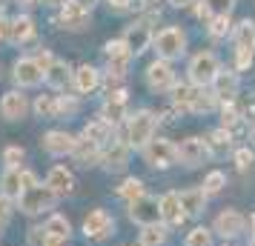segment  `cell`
<instances>
[{
    "label": "cell",
    "instance_id": "cell-45",
    "mask_svg": "<svg viewBox=\"0 0 255 246\" xmlns=\"http://www.w3.org/2000/svg\"><path fill=\"white\" fill-rule=\"evenodd\" d=\"M69 241H63V238H52V235H46L43 232V244L40 246H66Z\"/></svg>",
    "mask_w": 255,
    "mask_h": 246
},
{
    "label": "cell",
    "instance_id": "cell-27",
    "mask_svg": "<svg viewBox=\"0 0 255 246\" xmlns=\"http://www.w3.org/2000/svg\"><path fill=\"white\" fill-rule=\"evenodd\" d=\"M235 0H201L198 3V17L204 20H215V17H230Z\"/></svg>",
    "mask_w": 255,
    "mask_h": 246
},
{
    "label": "cell",
    "instance_id": "cell-41",
    "mask_svg": "<svg viewBox=\"0 0 255 246\" xmlns=\"http://www.w3.org/2000/svg\"><path fill=\"white\" fill-rule=\"evenodd\" d=\"M255 164V155L250 152V149H238L235 152V166H238V172H250Z\"/></svg>",
    "mask_w": 255,
    "mask_h": 246
},
{
    "label": "cell",
    "instance_id": "cell-30",
    "mask_svg": "<svg viewBox=\"0 0 255 246\" xmlns=\"http://www.w3.org/2000/svg\"><path fill=\"white\" fill-rule=\"evenodd\" d=\"M207 198L209 195L204 189H186V192H181V206L186 215H201L207 209Z\"/></svg>",
    "mask_w": 255,
    "mask_h": 246
},
{
    "label": "cell",
    "instance_id": "cell-46",
    "mask_svg": "<svg viewBox=\"0 0 255 246\" xmlns=\"http://www.w3.org/2000/svg\"><path fill=\"white\" fill-rule=\"evenodd\" d=\"M72 3H75V6H81V9H89V12H92L98 0H72Z\"/></svg>",
    "mask_w": 255,
    "mask_h": 246
},
{
    "label": "cell",
    "instance_id": "cell-9",
    "mask_svg": "<svg viewBox=\"0 0 255 246\" xmlns=\"http://www.w3.org/2000/svg\"><path fill=\"white\" fill-rule=\"evenodd\" d=\"M129 218L138 226H155V223H161V200L143 195L140 200L129 203Z\"/></svg>",
    "mask_w": 255,
    "mask_h": 246
},
{
    "label": "cell",
    "instance_id": "cell-52",
    "mask_svg": "<svg viewBox=\"0 0 255 246\" xmlns=\"http://www.w3.org/2000/svg\"><path fill=\"white\" fill-rule=\"evenodd\" d=\"M253 246H255V241H253Z\"/></svg>",
    "mask_w": 255,
    "mask_h": 246
},
{
    "label": "cell",
    "instance_id": "cell-38",
    "mask_svg": "<svg viewBox=\"0 0 255 246\" xmlns=\"http://www.w3.org/2000/svg\"><path fill=\"white\" fill-rule=\"evenodd\" d=\"M23 158H26L23 146H6L3 149V166L6 169H17V166L23 164Z\"/></svg>",
    "mask_w": 255,
    "mask_h": 246
},
{
    "label": "cell",
    "instance_id": "cell-26",
    "mask_svg": "<svg viewBox=\"0 0 255 246\" xmlns=\"http://www.w3.org/2000/svg\"><path fill=\"white\" fill-rule=\"evenodd\" d=\"M72 75H75V72L69 69V63H63V60H52V66H49L46 69V81L43 83H49V86H52V89H66V86H69L72 83Z\"/></svg>",
    "mask_w": 255,
    "mask_h": 246
},
{
    "label": "cell",
    "instance_id": "cell-42",
    "mask_svg": "<svg viewBox=\"0 0 255 246\" xmlns=\"http://www.w3.org/2000/svg\"><path fill=\"white\" fill-rule=\"evenodd\" d=\"M12 212H14V203L9 198H3V195H0V232L9 226V221H12Z\"/></svg>",
    "mask_w": 255,
    "mask_h": 246
},
{
    "label": "cell",
    "instance_id": "cell-16",
    "mask_svg": "<svg viewBox=\"0 0 255 246\" xmlns=\"http://www.w3.org/2000/svg\"><path fill=\"white\" fill-rule=\"evenodd\" d=\"M124 40H127V46L132 49V55L146 52V46L155 40V35H152V29H149V20H138V23H132L127 32H124Z\"/></svg>",
    "mask_w": 255,
    "mask_h": 246
},
{
    "label": "cell",
    "instance_id": "cell-17",
    "mask_svg": "<svg viewBox=\"0 0 255 246\" xmlns=\"http://www.w3.org/2000/svg\"><path fill=\"white\" fill-rule=\"evenodd\" d=\"M244 226H247V221H244L241 212H235V209H224L215 218V232L221 238H238L244 232Z\"/></svg>",
    "mask_w": 255,
    "mask_h": 246
},
{
    "label": "cell",
    "instance_id": "cell-31",
    "mask_svg": "<svg viewBox=\"0 0 255 246\" xmlns=\"http://www.w3.org/2000/svg\"><path fill=\"white\" fill-rule=\"evenodd\" d=\"M43 232L52 235V238H63V241H69L72 238V226H69V221H66L63 215L52 212V215L46 218V223H43Z\"/></svg>",
    "mask_w": 255,
    "mask_h": 246
},
{
    "label": "cell",
    "instance_id": "cell-21",
    "mask_svg": "<svg viewBox=\"0 0 255 246\" xmlns=\"http://www.w3.org/2000/svg\"><path fill=\"white\" fill-rule=\"evenodd\" d=\"M112 132H115V126H112L109 120L92 117V120L83 126V138H89V141L98 143V146H109V143H112Z\"/></svg>",
    "mask_w": 255,
    "mask_h": 246
},
{
    "label": "cell",
    "instance_id": "cell-29",
    "mask_svg": "<svg viewBox=\"0 0 255 246\" xmlns=\"http://www.w3.org/2000/svg\"><path fill=\"white\" fill-rule=\"evenodd\" d=\"M235 52H255V23L253 20H241L235 26Z\"/></svg>",
    "mask_w": 255,
    "mask_h": 246
},
{
    "label": "cell",
    "instance_id": "cell-49",
    "mask_svg": "<svg viewBox=\"0 0 255 246\" xmlns=\"http://www.w3.org/2000/svg\"><path fill=\"white\" fill-rule=\"evenodd\" d=\"M250 238H253V241H255V215H253V218H250Z\"/></svg>",
    "mask_w": 255,
    "mask_h": 246
},
{
    "label": "cell",
    "instance_id": "cell-1",
    "mask_svg": "<svg viewBox=\"0 0 255 246\" xmlns=\"http://www.w3.org/2000/svg\"><path fill=\"white\" fill-rule=\"evenodd\" d=\"M155 126H158V120L152 115L149 109H140L135 115H129L127 120V143L132 149H143L146 143L155 138Z\"/></svg>",
    "mask_w": 255,
    "mask_h": 246
},
{
    "label": "cell",
    "instance_id": "cell-33",
    "mask_svg": "<svg viewBox=\"0 0 255 246\" xmlns=\"http://www.w3.org/2000/svg\"><path fill=\"white\" fill-rule=\"evenodd\" d=\"M118 195L127 200V203H135V200H140L146 192H143V180H138V177H127L124 183H121V189H118Z\"/></svg>",
    "mask_w": 255,
    "mask_h": 246
},
{
    "label": "cell",
    "instance_id": "cell-35",
    "mask_svg": "<svg viewBox=\"0 0 255 246\" xmlns=\"http://www.w3.org/2000/svg\"><path fill=\"white\" fill-rule=\"evenodd\" d=\"M230 143H232V138H230V132L224 129V126L207 135V146H209V152H224V149H230Z\"/></svg>",
    "mask_w": 255,
    "mask_h": 246
},
{
    "label": "cell",
    "instance_id": "cell-36",
    "mask_svg": "<svg viewBox=\"0 0 255 246\" xmlns=\"http://www.w3.org/2000/svg\"><path fill=\"white\" fill-rule=\"evenodd\" d=\"M184 246H212V232H209L207 226H195L192 232L186 235Z\"/></svg>",
    "mask_w": 255,
    "mask_h": 246
},
{
    "label": "cell",
    "instance_id": "cell-23",
    "mask_svg": "<svg viewBox=\"0 0 255 246\" xmlns=\"http://www.w3.org/2000/svg\"><path fill=\"white\" fill-rule=\"evenodd\" d=\"M72 158L78 161L81 166H95L101 158H104V146H98V143H92L89 138H78V143H75V152H72Z\"/></svg>",
    "mask_w": 255,
    "mask_h": 246
},
{
    "label": "cell",
    "instance_id": "cell-44",
    "mask_svg": "<svg viewBox=\"0 0 255 246\" xmlns=\"http://www.w3.org/2000/svg\"><path fill=\"white\" fill-rule=\"evenodd\" d=\"M9 29H12V20H6V17L0 14V43L9 40Z\"/></svg>",
    "mask_w": 255,
    "mask_h": 246
},
{
    "label": "cell",
    "instance_id": "cell-39",
    "mask_svg": "<svg viewBox=\"0 0 255 246\" xmlns=\"http://www.w3.org/2000/svg\"><path fill=\"white\" fill-rule=\"evenodd\" d=\"M104 55H106V60H112V58L132 55V49L127 46V40H124V37H115V40H109V43L104 46Z\"/></svg>",
    "mask_w": 255,
    "mask_h": 246
},
{
    "label": "cell",
    "instance_id": "cell-7",
    "mask_svg": "<svg viewBox=\"0 0 255 246\" xmlns=\"http://www.w3.org/2000/svg\"><path fill=\"white\" fill-rule=\"evenodd\" d=\"M12 78L14 83L20 86V89H35V86H40V83L46 81V75H43V69L37 66L35 58H17L12 66Z\"/></svg>",
    "mask_w": 255,
    "mask_h": 246
},
{
    "label": "cell",
    "instance_id": "cell-50",
    "mask_svg": "<svg viewBox=\"0 0 255 246\" xmlns=\"http://www.w3.org/2000/svg\"><path fill=\"white\" fill-rule=\"evenodd\" d=\"M253 138H255V126H253Z\"/></svg>",
    "mask_w": 255,
    "mask_h": 246
},
{
    "label": "cell",
    "instance_id": "cell-6",
    "mask_svg": "<svg viewBox=\"0 0 255 246\" xmlns=\"http://www.w3.org/2000/svg\"><path fill=\"white\" fill-rule=\"evenodd\" d=\"M115 232V221L106 209H92L86 218H83V235L95 241V244H104L109 235Z\"/></svg>",
    "mask_w": 255,
    "mask_h": 246
},
{
    "label": "cell",
    "instance_id": "cell-22",
    "mask_svg": "<svg viewBox=\"0 0 255 246\" xmlns=\"http://www.w3.org/2000/svg\"><path fill=\"white\" fill-rule=\"evenodd\" d=\"M186 212L181 206V195L178 192H166L161 198V221H166L169 226H178V223H184Z\"/></svg>",
    "mask_w": 255,
    "mask_h": 246
},
{
    "label": "cell",
    "instance_id": "cell-2",
    "mask_svg": "<svg viewBox=\"0 0 255 246\" xmlns=\"http://www.w3.org/2000/svg\"><path fill=\"white\" fill-rule=\"evenodd\" d=\"M55 203H58V195H55L46 183H37V186L26 189L23 195L14 200V206L23 212V215H40V212H49V209H55Z\"/></svg>",
    "mask_w": 255,
    "mask_h": 246
},
{
    "label": "cell",
    "instance_id": "cell-47",
    "mask_svg": "<svg viewBox=\"0 0 255 246\" xmlns=\"http://www.w3.org/2000/svg\"><path fill=\"white\" fill-rule=\"evenodd\" d=\"M14 3H17L20 9H35V6L40 3V0H14Z\"/></svg>",
    "mask_w": 255,
    "mask_h": 246
},
{
    "label": "cell",
    "instance_id": "cell-25",
    "mask_svg": "<svg viewBox=\"0 0 255 246\" xmlns=\"http://www.w3.org/2000/svg\"><path fill=\"white\" fill-rule=\"evenodd\" d=\"M201 86H186V83H178L175 86V94H172V100H175V109H181V112H195V103H198V97H201Z\"/></svg>",
    "mask_w": 255,
    "mask_h": 246
},
{
    "label": "cell",
    "instance_id": "cell-4",
    "mask_svg": "<svg viewBox=\"0 0 255 246\" xmlns=\"http://www.w3.org/2000/svg\"><path fill=\"white\" fill-rule=\"evenodd\" d=\"M155 52H158V58L161 60H172V58H181L186 49V35L178 29V26H166L161 29L158 35H155Z\"/></svg>",
    "mask_w": 255,
    "mask_h": 246
},
{
    "label": "cell",
    "instance_id": "cell-8",
    "mask_svg": "<svg viewBox=\"0 0 255 246\" xmlns=\"http://www.w3.org/2000/svg\"><path fill=\"white\" fill-rule=\"evenodd\" d=\"M29 109H32V103H29V97H26L20 89H12V92H6L0 97V117L9 120V123L23 120V117L29 115Z\"/></svg>",
    "mask_w": 255,
    "mask_h": 246
},
{
    "label": "cell",
    "instance_id": "cell-11",
    "mask_svg": "<svg viewBox=\"0 0 255 246\" xmlns=\"http://www.w3.org/2000/svg\"><path fill=\"white\" fill-rule=\"evenodd\" d=\"M146 86L152 92H169L175 89V72L169 66V60H152L146 66Z\"/></svg>",
    "mask_w": 255,
    "mask_h": 246
},
{
    "label": "cell",
    "instance_id": "cell-5",
    "mask_svg": "<svg viewBox=\"0 0 255 246\" xmlns=\"http://www.w3.org/2000/svg\"><path fill=\"white\" fill-rule=\"evenodd\" d=\"M143 161L152 166V169H169V166L178 161V146H175L172 141H166V138H152L143 149Z\"/></svg>",
    "mask_w": 255,
    "mask_h": 246
},
{
    "label": "cell",
    "instance_id": "cell-51",
    "mask_svg": "<svg viewBox=\"0 0 255 246\" xmlns=\"http://www.w3.org/2000/svg\"><path fill=\"white\" fill-rule=\"evenodd\" d=\"M0 12H3V3H0Z\"/></svg>",
    "mask_w": 255,
    "mask_h": 246
},
{
    "label": "cell",
    "instance_id": "cell-34",
    "mask_svg": "<svg viewBox=\"0 0 255 246\" xmlns=\"http://www.w3.org/2000/svg\"><path fill=\"white\" fill-rule=\"evenodd\" d=\"M166 241V226L155 223V226H143L140 232V246H163Z\"/></svg>",
    "mask_w": 255,
    "mask_h": 246
},
{
    "label": "cell",
    "instance_id": "cell-19",
    "mask_svg": "<svg viewBox=\"0 0 255 246\" xmlns=\"http://www.w3.org/2000/svg\"><path fill=\"white\" fill-rule=\"evenodd\" d=\"M72 86L78 89V94H92L101 86V72L95 69V66H89V63H83L72 75Z\"/></svg>",
    "mask_w": 255,
    "mask_h": 246
},
{
    "label": "cell",
    "instance_id": "cell-15",
    "mask_svg": "<svg viewBox=\"0 0 255 246\" xmlns=\"http://www.w3.org/2000/svg\"><path fill=\"white\" fill-rule=\"evenodd\" d=\"M43 183H46L58 198H69L72 192H75V175H72V169H66V166H52Z\"/></svg>",
    "mask_w": 255,
    "mask_h": 246
},
{
    "label": "cell",
    "instance_id": "cell-37",
    "mask_svg": "<svg viewBox=\"0 0 255 246\" xmlns=\"http://www.w3.org/2000/svg\"><path fill=\"white\" fill-rule=\"evenodd\" d=\"M227 186V175H224V172H218V169H215V172H209L207 177H204V192H207V195H218L221 189Z\"/></svg>",
    "mask_w": 255,
    "mask_h": 246
},
{
    "label": "cell",
    "instance_id": "cell-40",
    "mask_svg": "<svg viewBox=\"0 0 255 246\" xmlns=\"http://www.w3.org/2000/svg\"><path fill=\"white\" fill-rule=\"evenodd\" d=\"M78 115V100L72 94H58V117H72Z\"/></svg>",
    "mask_w": 255,
    "mask_h": 246
},
{
    "label": "cell",
    "instance_id": "cell-12",
    "mask_svg": "<svg viewBox=\"0 0 255 246\" xmlns=\"http://www.w3.org/2000/svg\"><path fill=\"white\" fill-rule=\"evenodd\" d=\"M89 20H92V12H89V9H81V6H75L72 0L60 6L58 17H55V23H58L60 29H66V32H83V29L89 26Z\"/></svg>",
    "mask_w": 255,
    "mask_h": 246
},
{
    "label": "cell",
    "instance_id": "cell-18",
    "mask_svg": "<svg viewBox=\"0 0 255 246\" xmlns=\"http://www.w3.org/2000/svg\"><path fill=\"white\" fill-rule=\"evenodd\" d=\"M23 192H26L23 166H17V169H3V175H0V195L9 198V200H17Z\"/></svg>",
    "mask_w": 255,
    "mask_h": 246
},
{
    "label": "cell",
    "instance_id": "cell-10",
    "mask_svg": "<svg viewBox=\"0 0 255 246\" xmlns=\"http://www.w3.org/2000/svg\"><path fill=\"white\" fill-rule=\"evenodd\" d=\"M75 143H78V138L69 135L66 129H52V132H46V135L40 138L43 152L52 155V158H66V155H72L75 152Z\"/></svg>",
    "mask_w": 255,
    "mask_h": 246
},
{
    "label": "cell",
    "instance_id": "cell-43",
    "mask_svg": "<svg viewBox=\"0 0 255 246\" xmlns=\"http://www.w3.org/2000/svg\"><path fill=\"white\" fill-rule=\"evenodd\" d=\"M230 32V17H215V20H209V35L212 37H224Z\"/></svg>",
    "mask_w": 255,
    "mask_h": 246
},
{
    "label": "cell",
    "instance_id": "cell-3",
    "mask_svg": "<svg viewBox=\"0 0 255 246\" xmlns=\"http://www.w3.org/2000/svg\"><path fill=\"white\" fill-rule=\"evenodd\" d=\"M218 75H221V63L212 52H198L195 58L189 60V81L195 86H201V89L209 86V83H215Z\"/></svg>",
    "mask_w": 255,
    "mask_h": 246
},
{
    "label": "cell",
    "instance_id": "cell-24",
    "mask_svg": "<svg viewBox=\"0 0 255 246\" xmlns=\"http://www.w3.org/2000/svg\"><path fill=\"white\" fill-rule=\"evenodd\" d=\"M101 117L109 120L112 126L129 120V115H127V94H121V97H106L104 106H101Z\"/></svg>",
    "mask_w": 255,
    "mask_h": 246
},
{
    "label": "cell",
    "instance_id": "cell-28",
    "mask_svg": "<svg viewBox=\"0 0 255 246\" xmlns=\"http://www.w3.org/2000/svg\"><path fill=\"white\" fill-rule=\"evenodd\" d=\"M212 86H215V97H218V100L232 103V100H235V92H238V75H232V72H221Z\"/></svg>",
    "mask_w": 255,
    "mask_h": 246
},
{
    "label": "cell",
    "instance_id": "cell-48",
    "mask_svg": "<svg viewBox=\"0 0 255 246\" xmlns=\"http://www.w3.org/2000/svg\"><path fill=\"white\" fill-rule=\"evenodd\" d=\"M169 3H172L175 9H186V6H192L195 0H169Z\"/></svg>",
    "mask_w": 255,
    "mask_h": 246
},
{
    "label": "cell",
    "instance_id": "cell-20",
    "mask_svg": "<svg viewBox=\"0 0 255 246\" xmlns=\"http://www.w3.org/2000/svg\"><path fill=\"white\" fill-rule=\"evenodd\" d=\"M35 35H37L35 20H32L29 14H17V17L12 20V29H9V43H14V46H23V43H29Z\"/></svg>",
    "mask_w": 255,
    "mask_h": 246
},
{
    "label": "cell",
    "instance_id": "cell-14",
    "mask_svg": "<svg viewBox=\"0 0 255 246\" xmlns=\"http://www.w3.org/2000/svg\"><path fill=\"white\" fill-rule=\"evenodd\" d=\"M129 155H132V146L127 141H112L109 146H104V158L101 164L109 169V172H121L129 166Z\"/></svg>",
    "mask_w": 255,
    "mask_h": 246
},
{
    "label": "cell",
    "instance_id": "cell-13",
    "mask_svg": "<svg viewBox=\"0 0 255 246\" xmlns=\"http://www.w3.org/2000/svg\"><path fill=\"white\" fill-rule=\"evenodd\" d=\"M209 158V146L204 138H186L178 146V161L184 166H201Z\"/></svg>",
    "mask_w": 255,
    "mask_h": 246
},
{
    "label": "cell",
    "instance_id": "cell-32",
    "mask_svg": "<svg viewBox=\"0 0 255 246\" xmlns=\"http://www.w3.org/2000/svg\"><path fill=\"white\" fill-rule=\"evenodd\" d=\"M37 117L43 120H55L58 117V94H37V100L32 103Z\"/></svg>",
    "mask_w": 255,
    "mask_h": 246
}]
</instances>
